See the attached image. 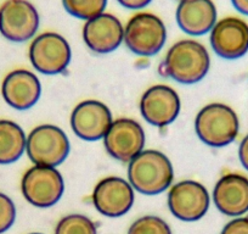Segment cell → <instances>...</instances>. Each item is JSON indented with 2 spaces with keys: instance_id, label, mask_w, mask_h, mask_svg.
<instances>
[{
  "instance_id": "obj_10",
  "label": "cell",
  "mask_w": 248,
  "mask_h": 234,
  "mask_svg": "<svg viewBox=\"0 0 248 234\" xmlns=\"http://www.w3.org/2000/svg\"><path fill=\"white\" fill-rule=\"evenodd\" d=\"M104 145L113 159L130 162L144 149L145 132L137 121L118 118L105 134Z\"/></svg>"
},
{
  "instance_id": "obj_26",
  "label": "cell",
  "mask_w": 248,
  "mask_h": 234,
  "mask_svg": "<svg viewBox=\"0 0 248 234\" xmlns=\"http://www.w3.org/2000/svg\"><path fill=\"white\" fill-rule=\"evenodd\" d=\"M238 157L242 166L248 171V134L241 142L240 148H238Z\"/></svg>"
},
{
  "instance_id": "obj_2",
  "label": "cell",
  "mask_w": 248,
  "mask_h": 234,
  "mask_svg": "<svg viewBox=\"0 0 248 234\" xmlns=\"http://www.w3.org/2000/svg\"><path fill=\"white\" fill-rule=\"evenodd\" d=\"M128 178L130 185L141 194H161L173 182V166L163 152L142 150L129 162Z\"/></svg>"
},
{
  "instance_id": "obj_8",
  "label": "cell",
  "mask_w": 248,
  "mask_h": 234,
  "mask_svg": "<svg viewBox=\"0 0 248 234\" xmlns=\"http://www.w3.org/2000/svg\"><path fill=\"white\" fill-rule=\"evenodd\" d=\"M38 27L39 15L28 0H6L0 6V33L5 39L26 42L34 37Z\"/></svg>"
},
{
  "instance_id": "obj_18",
  "label": "cell",
  "mask_w": 248,
  "mask_h": 234,
  "mask_svg": "<svg viewBox=\"0 0 248 234\" xmlns=\"http://www.w3.org/2000/svg\"><path fill=\"white\" fill-rule=\"evenodd\" d=\"M176 22L190 35H202L217 23V9L212 0H180L176 8Z\"/></svg>"
},
{
  "instance_id": "obj_7",
  "label": "cell",
  "mask_w": 248,
  "mask_h": 234,
  "mask_svg": "<svg viewBox=\"0 0 248 234\" xmlns=\"http://www.w3.org/2000/svg\"><path fill=\"white\" fill-rule=\"evenodd\" d=\"M71 47L62 35L45 32L34 38L30 47V60L37 71L44 75H57L67 68L71 61Z\"/></svg>"
},
{
  "instance_id": "obj_15",
  "label": "cell",
  "mask_w": 248,
  "mask_h": 234,
  "mask_svg": "<svg viewBox=\"0 0 248 234\" xmlns=\"http://www.w3.org/2000/svg\"><path fill=\"white\" fill-rule=\"evenodd\" d=\"M83 39L94 52L107 54L116 50L123 42V25L116 16L104 13L85 22Z\"/></svg>"
},
{
  "instance_id": "obj_16",
  "label": "cell",
  "mask_w": 248,
  "mask_h": 234,
  "mask_svg": "<svg viewBox=\"0 0 248 234\" xmlns=\"http://www.w3.org/2000/svg\"><path fill=\"white\" fill-rule=\"evenodd\" d=\"M217 209L226 216H241L248 212V178L229 173L217 182L213 190Z\"/></svg>"
},
{
  "instance_id": "obj_21",
  "label": "cell",
  "mask_w": 248,
  "mask_h": 234,
  "mask_svg": "<svg viewBox=\"0 0 248 234\" xmlns=\"http://www.w3.org/2000/svg\"><path fill=\"white\" fill-rule=\"evenodd\" d=\"M55 234H97L94 222L83 215H68L57 223Z\"/></svg>"
},
{
  "instance_id": "obj_1",
  "label": "cell",
  "mask_w": 248,
  "mask_h": 234,
  "mask_svg": "<svg viewBox=\"0 0 248 234\" xmlns=\"http://www.w3.org/2000/svg\"><path fill=\"white\" fill-rule=\"evenodd\" d=\"M211 59L206 47L197 40L176 42L167 52L159 71L183 84H194L207 75Z\"/></svg>"
},
{
  "instance_id": "obj_24",
  "label": "cell",
  "mask_w": 248,
  "mask_h": 234,
  "mask_svg": "<svg viewBox=\"0 0 248 234\" xmlns=\"http://www.w3.org/2000/svg\"><path fill=\"white\" fill-rule=\"evenodd\" d=\"M220 234H248V217L235 218L225 224Z\"/></svg>"
},
{
  "instance_id": "obj_23",
  "label": "cell",
  "mask_w": 248,
  "mask_h": 234,
  "mask_svg": "<svg viewBox=\"0 0 248 234\" xmlns=\"http://www.w3.org/2000/svg\"><path fill=\"white\" fill-rule=\"evenodd\" d=\"M16 219V207L13 200L4 193H0V234L13 227Z\"/></svg>"
},
{
  "instance_id": "obj_4",
  "label": "cell",
  "mask_w": 248,
  "mask_h": 234,
  "mask_svg": "<svg viewBox=\"0 0 248 234\" xmlns=\"http://www.w3.org/2000/svg\"><path fill=\"white\" fill-rule=\"evenodd\" d=\"M166 39V26L154 14H137L124 28V43L130 51L140 56L156 55L161 51Z\"/></svg>"
},
{
  "instance_id": "obj_12",
  "label": "cell",
  "mask_w": 248,
  "mask_h": 234,
  "mask_svg": "<svg viewBox=\"0 0 248 234\" xmlns=\"http://www.w3.org/2000/svg\"><path fill=\"white\" fill-rule=\"evenodd\" d=\"M211 45L223 59L235 60L248 51V25L238 17H224L211 31Z\"/></svg>"
},
{
  "instance_id": "obj_22",
  "label": "cell",
  "mask_w": 248,
  "mask_h": 234,
  "mask_svg": "<svg viewBox=\"0 0 248 234\" xmlns=\"http://www.w3.org/2000/svg\"><path fill=\"white\" fill-rule=\"evenodd\" d=\"M128 234H171V229L159 217L144 216L130 226Z\"/></svg>"
},
{
  "instance_id": "obj_25",
  "label": "cell",
  "mask_w": 248,
  "mask_h": 234,
  "mask_svg": "<svg viewBox=\"0 0 248 234\" xmlns=\"http://www.w3.org/2000/svg\"><path fill=\"white\" fill-rule=\"evenodd\" d=\"M123 8L129 10H140L149 5L152 0H117Z\"/></svg>"
},
{
  "instance_id": "obj_17",
  "label": "cell",
  "mask_w": 248,
  "mask_h": 234,
  "mask_svg": "<svg viewBox=\"0 0 248 234\" xmlns=\"http://www.w3.org/2000/svg\"><path fill=\"white\" fill-rule=\"evenodd\" d=\"M42 93L39 80L28 70H15L9 73L1 84V95L9 106L27 110L37 104Z\"/></svg>"
},
{
  "instance_id": "obj_9",
  "label": "cell",
  "mask_w": 248,
  "mask_h": 234,
  "mask_svg": "<svg viewBox=\"0 0 248 234\" xmlns=\"http://www.w3.org/2000/svg\"><path fill=\"white\" fill-rule=\"evenodd\" d=\"M211 204L209 194L204 185L195 181H183L170 188L168 206L176 218L186 222L201 219Z\"/></svg>"
},
{
  "instance_id": "obj_13",
  "label": "cell",
  "mask_w": 248,
  "mask_h": 234,
  "mask_svg": "<svg viewBox=\"0 0 248 234\" xmlns=\"http://www.w3.org/2000/svg\"><path fill=\"white\" fill-rule=\"evenodd\" d=\"M108 107L97 100H85L75 107L71 115V127L80 139L99 140L105 137L112 125Z\"/></svg>"
},
{
  "instance_id": "obj_3",
  "label": "cell",
  "mask_w": 248,
  "mask_h": 234,
  "mask_svg": "<svg viewBox=\"0 0 248 234\" xmlns=\"http://www.w3.org/2000/svg\"><path fill=\"white\" fill-rule=\"evenodd\" d=\"M238 117L230 106L219 102L202 107L195 120V130L204 144L223 148L232 143L238 134Z\"/></svg>"
},
{
  "instance_id": "obj_19",
  "label": "cell",
  "mask_w": 248,
  "mask_h": 234,
  "mask_svg": "<svg viewBox=\"0 0 248 234\" xmlns=\"http://www.w3.org/2000/svg\"><path fill=\"white\" fill-rule=\"evenodd\" d=\"M27 137L22 128L10 120H0V165L17 161L26 150Z\"/></svg>"
},
{
  "instance_id": "obj_29",
  "label": "cell",
  "mask_w": 248,
  "mask_h": 234,
  "mask_svg": "<svg viewBox=\"0 0 248 234\" xmlns=\"http://www.w3.org/2000/svg\"><path fill=\"white\" fill-rule=\"evenodd\" d=\"M176 1H180V0H176Z\"/></svg>"
},
{
  "instance_id": "obj_6",
  "label": "cell",
  "mask_w": 248,
  "mask_h": 234,
  "mask_svg": "<svg viewBox=\"0 0 248 234\" xmlns=\"http://www.w3.org/2000/svg\"><path fill=\"white\" fill-rule=\"evenodd\" d=\"M21 190L33 206L50 207L61 199L65 183L56 167L35 165L23 174Z\"/></svg>"
},
{
  "instance_id": "obj_28",
  "label": "cell",
  "mask_w": 248,
  "mask_h": 234,
  "mask_svg": "<svg viewBox=\"0 0 248 234\" xmlns=\"http://www.w3.org/2000/svg\"><path fill=\"white\" fill-rule=\"evenodd\" d=\"M31 234H42V233H31Z\"/></svg>"
},
{
  "instance_id": "obj_11",
  "label": "cell",
  "mask_w": 248,
  "mask_h": 234,
  "mask_svg": "<svg viewBox=\"0 0 248 234\" xmlns=\"http://www.w3.org/2000/svg\"><path fill=\"white\" fill-rule=\"evenodd\" d=\"M133 187L121 177H107L95 185L93 202L97 211L107 217H121L134 205Z\"/></svg>"
},
{
  "instance_id": "obj_20",
  "label": "cell",
  "mask_w": 248,
  "mask_h": 234,
  "mask_svg": "<svg viewBox=\"0 0 248 234\" xmlns=\"http://www.w3.org/2000/svg\"><path fill=\"white\" fill-rule=\"evenodd\" d=\"M68 14L80 20H90L104 14L107 0H62Z\"/></svg>"
},
{
  "instance_id": "obj_14",
  "label": "cell",
  "mask_w": 248,
  "mask_h": 234,
  "mask_svg": "<svg viewBox=\"0 0 248 234\" xmlns=\"http://www.w3.org/2000/svg\"><path fill=\"white\" fill-rule=\"evenodd\" d=\"M140 111L150 125L166 127L178 117L180 99L173 88L162 84L154 85L142 95Z\"/></svg>"
},
{
  "instance_id": "obj_5",
  "label": "cell",
  "mask_w": 248,
  "mask_h": 234,
  "mask_svg": "<svg viewBox=\"0 0 248 234\" xmlns=\"http://www.w3.org/2000/svg\"><path fill=\"white\" fill-rule=\"evenodd\" d=\"M26 150L33 164L56 167L68 156L70 142L61 128L52 125H42L28 134Z\"/></svg>"
},
{
  "instance_id": "obj_27",
  "label": "cell",
  "mask_w": 248,
  "mask_h": 234,
  "mask_svg": "<svg viewBox=\"0 0 248 234\" xmlns=\"http://www.w3.org/2000/svg\"><path fill=\"white\" fill-rule=\"evenodd\" d=\"M231 3L238 13L248 16V0H231Z\"/></svg>"
}]
</instances>
